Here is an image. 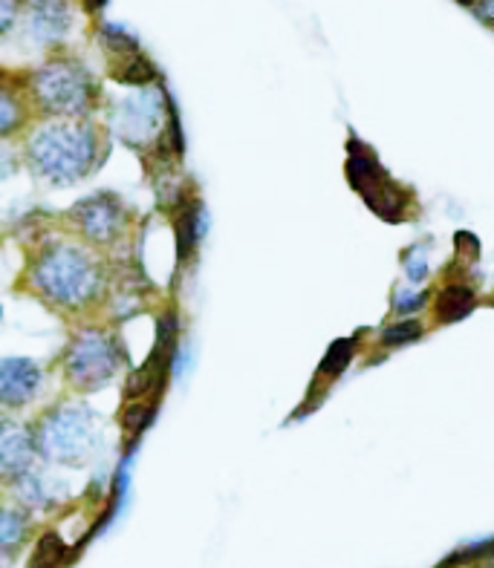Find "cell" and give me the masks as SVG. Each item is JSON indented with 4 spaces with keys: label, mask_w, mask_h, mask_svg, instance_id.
<instances>
[{
    "label": "cell",
    "mask_w": 494,
    "mask_h": 568,
    "mask_svg": "<svg viewBox=\"0 0 494 568\" xmlns=\"http://www.w3.org/2000/svg\"><path fill=\"white\" fill-rule=\"evenodd\" d=\"M26 292L65 317L90 315L111 292L102 252L79 237L44 240L24 271Z\"/></svg>",
    "instance_id": "cell-1"
},
{
    "label": "cell",
    "mask_w": 494,
    "mask_h": 568,
    "mask_svg": "<svg viewBox=\"0 0 494 568\" xmlns=\"http://www.w3.org/2000/svg\"><path fill=\"white\" fill-rule=\"evenodd\" d=\"M107 157V136L93 119H35L21 136V162L38 182L70 188Z\"/></svg>",
    "instance_id": "cell-2"
},
{
    "label": "cell",
    "mask_w": 494,
    "mask_h": 568,
    "mask_svg": "<svg viewBox=\"0 0 494 568\" xmlns=\"http://www.w3.org/2000/svg\"><path fill=\"white\" fill-rule=\"evenodd\" d=\"M26 93L38 119H90L102 104V84L84 61L53 56L26 76Z\"/></svg>",
    "instance_id": "cell-3"
},
{
    "label": "cell",
    "mask_w": 494,
    "mask_h": 568,
    "mask_svg": "<svg viewBox=\"0 0 494 568\" xmlns=\"http://www.w3.org/2000/svg\"><path fill=\"white\" fill-rule=\"evenodd\" d=\"M41 459L53 465H88L102 448V419L81 402L53 404L33 425Z\"/></svg>",
    "instance_id": "cell-4"
},
{
    "label": "cell",
    "mask_w": 494,
    "mask_h": 568,
    "mask_svg": "<svg viewBox=\"0 0 494 568\" xmlns=\"http://www.w3.org/2000/svg\"><path fill=\"white\" fill-rule=\"evenodd\" d=\"M125 367V349L107 326L84 324L72 332L61 356L67 387L76 393H96L116 381Z\"/></svg>",
    "instance_id": "cell-5"
},
{
    "label": "cell",
    "mask_w": 494,
    "mask_h": 568,
    "mask_svg": "<svg viewBox=\"0 0 494 568\" xmlns=\"http://www.w3.org/2000/svg\"><path fill=\"white\" fill-rule=\"evenodd\" d=\"M65 225L72 231V237L93 245L96 252H113L128 240L134 229V213L119 194L99 190L67 208Z\"/></svg>",
    "instance_id": "cell-6"
},
{
    "label": "cell",
    "mask_w": 494,
    "mask_h": 568,
    "mask_svg": "<svg viewBox=\"0 0 494 568\" xmlns=\"http://www.w3.org/2000/svg\"><path fill=\"white\" fill-rule=\"evenodd\" d=\"M171 102L160 84L125 95L111 107V130L134 150H148L160 142L171 119Z\"/></svg>",
    "instance_id": "cell-7"
},
{
    "label": "cell",
    "mask_w": 494,
    "mask_h": 568,
    "mask_svg": "<svg viewBox=\"0 0 494 568\" xmlns=\"http://www.w3.org/2000/svg\"><path fill=\"white\" fill-rule=\"evenodd\" d=\"M347 179L365 197L367 208L379 213L382 220L402 222L407 220V213L414 211V194L405 185H399L393 176L384 174V167L379 165L374 150L361 148L359 142L351 144Z\"/></svg>",
    "instance_id": "cell-8"
},
{
    "label": "cell",
    "mask_w": 494,
    "mask_h": 568,
    "mask_svg": "<svg viewBox=\"0 0 494 568\" xmlns=\"http://www.w3.org/2000/svg\"><path fill=\"white\" fill-rule=\"evenodd\" d=\"M44 384V370L30 358H7L0 367V404L3 410H24L26 404L35 402Z\"/></svg>",
    "instance_id": "cell-9"
},
{
    "label": "cell",
    "mask_w": 494,
    "mask_h": 568,
    "mask_svg": "<svg viewBox=\"0 0 494 568\" xmlns=\"http://www.w3.org/2000/svg\"><path fill=\"white\" fill-rule=\"evenodd\" d=\"M41 456L38 439L33 427L12 425V419H3V433H0V471L3 479H18L33 471L35 459Z\"/></svg>",
    "instance_id": "cell-10"
},
{
    "label": "cell",
    "mask_w": 494,
    "mask_h": 568,
    "mask_svg": "<svg viewBox=\"0 0 494 568\" xmlns=\"http://www.w3.org/2000/svg\"><path fill=\"white\" fill-rule=\"evenodd\" d=\"M26 26L38 44H61L72 26L70 0H26Z\"/></svg>",
    "instance_id": "cell-11"
},
{
    "label": "cell",
    "mask_w": 494,
    "mask_h": 568,
    "mask_svg": "<svg viewBox=\"0 0 494 568\" xmlns=\"http://www.w3.org/2000/svg\"><path fill=\"white\" fill-rule=\"evenodd\" d=\"M35 107L30 102V93H26V76L21 79V84H12V76H3V93H0V136L3 139H15V136H24V130L33 121Z\"/></svg>",
    "instance_id": "cell-12"
},
{
    "label": "cell",
    "mask_w": 494,
    "mask_h": 568,
    "mask_svg": "<svg viewBox=\"0 0 494 568\" xmlns=\"http://www.w3.org/2000/svg\"><path fill=\"white\" fill-rule=\"evenodd\" d=\"M430 306H434V321L439 326H448V324H457L462 317H469L478 306V292H474V286L462 283V280H448L434 300H430Z\"/></svg>",
    "instance_id": "cell-13"
},
{
    "label": "cell",
    "mask_w": 494,
    "mask_h": 568,
    "mask_svg": "<svg viewBox=\"0 0 494 568\" xmlns=\"http://www.w3.org/2000/svg\"><path fill=\"white\" fill-rule=\"evenodd\" d=\"M174 229H176V245H180V257L188 260L197 252L199 240L206 234V208L199 202V197H185L174 211Z\"/></svg>",
    "instance_id": "cell-14"
},
{
    "label": "cell",
    "mask_w": 494,
    "mask_h": 568,
    "mask_svg": "<svg viewBox=\"0 0 494 568\" xmlns=\"http://www.w3.org/2000/svg\"><path fill=\"white\" fill-rule=\"evenodd\" d=\"M111 76L119 81V84H125V88H136V90L160 84V70L153 67V61L145 56L142 49H139V53H134V56L113 61L111 63Z\"/></svg>",
    "instance_id": "cell-15"
},
{
    "label": "cell",
    "mask_w": 494,
    "mask_h": 568,
    "mask_svg": "<svg viewBox=\"0 0 494 568\" xmlns=\"http://www.w3.org/2000/svg\"><path fill=\"white\" fill-rule=\"evenodd\" d=\"M30 529H33V522H30V508L9 502V506L3 508V517H0V545H3V554H7V557H15L18 548L30 537Z\"/></svg>",
    "instance_id": "cell-16"
},
{
    "label": "cell",
    "mask_w": 494,
    "mask_h": 568,
    "mask_svg": "<svg viewBox=\"0 0 494 568\" xmlns=\"http://www.w3.org/2000/svg\"><path fill=\"white\" fill-rule=\"evenodd\" d=\"M7 488L12 490V497H15L18 506L30 508V511H41V508L49 506L47 485H44V479H41L35 471L18 476V479H9Z\"/></svg>",
    "instance_id": "cell-17"
},
{
    "label": "cell",
    "mask_w": 494,
    "mask_h": 568,
    "mask_svg": "<svg viewBox=\"0 0 494 568\" xmlns=\"http://www.w3.org/2000/svg\"><path fill=\"white\" fill-rule=\"evenodd\" d=\"M99 47L104 49V56L113 61H119V58H128L134 53H139V40L130 35L125 26H116V24H102L99 26Z\"/></svg>",
    "instance_id": "cell-18"
},
{
    "label": "cell",
    "mask_w": 494,
    "mask_h": 568,
    "mask_svg": "<svg viewBox=\"0 0 494 568\" xmlns=\"http://www.w3.org/2000/svg\"><path fill=\"white\" fill-rule=\"evenodd\" d=\"M425 335V324L420 317H399L393 321L391 326H384L379 332V347L382 349H399V347H407V344H414Z\"/></svg>",
    "instance_id": "cell-19"
},
{
    "label": "cell",
    "mask_w": 494,
    "mask_h": 568,
    "mask_svg": "<svg viewBox=\"0 0 494 568\" xmlns=\"http://www.w3.org/2000/svg\"><path fill=\"white\" fill-rule=\"evenodd\" d=\"M67 543L58 537L56 531H47V534H41V540L35 543V552L30 557V566L26 568H61L67 560Z\"/></svg>",
    "instance_id": "cell-20"
},
{
    "label": "cell",
    "mask_w": 494,
    "mask_h": 568,
    "mask_svg": "<svg viewBox=\"0 0 494 568\" xmlns=\"http://www.w3.org/2000/svg\"><path fill=\"white\" fill-rule=\"evenodd\" d=\"M356 347H359V340L356 338H344V340H338V344H333L328 356H324V363H321L319 379L321 375H324L328 381L338 379V375L351 367L353 356H356Z\"/></svg>",
    "instance_id": "cell-21"
},
{
    "label": "cell",
    "mask_w": 494,
    "mask_h": 568,
    "mask_svg": "<svg viewBox=\"0 0 494 568\" xmlns=\"http://www.w3.org/2000/svg\"><path fill=\"white\" fill-rule=\"evenodd\" d=\"M430 292L425 289H397L393 292V312L397 315H405V317H414L416 312H423L425 306L430 303Z\"/></svg>",
    "instance_id": "cell-22"
},
{
    "label": "cell",
    "mask_w": 494,
    "mask_h": 568,
    "mask_svg": "<svg viewBox=\"0 0 494 568\" xmlns=\"http://www.w3.org/2000/svg\"><path fill=\"white\" fill-rule=\"evenodd\" d=\"M402 266H405V275L411 283H423L428 277V248L425 245H414L402 254Z\"/></svg>",
    "instance_id": "cell-23"
},
{
    "label": "cell",
    "mask_w": 494,
    "mask_h": 568,
    "mask_svg": "<svg viewBox=\"0 0 494 568\" xmlns=\"http://www.w3.org/2000/svg\"><path fill=\"white\" fill-rule=\"evenodd\" d=\"M84 3V9H88L90 15H99L104 7H107V0H81Z\"/></svg>",
    "instance_id": "cell-24"
},
{
    "label": "cell",
    "mask_w": 494,
    "mask_h": 568,
    "mask_svg": "<svg viewBox=\"0 0 494 568\" xmlns=\"http://www.w3.org/2000/svg\"><path fill=\"white\" fill-rule=\"evenodd\" d=\"M469 568H494V563L489 560V563H478V566H469Z\"/></svg>",
    "instance_id": "cell-25"
},
{
    "label": "cell",
    "mask_w": 494,
    "mask_h": 568,
    "mask_svg": "<svg viewBox=\"0 0 494 568\" xmlns=\"http://www.w3.org/2000/svg\"><path fill=\"white\" fill-rule=\"evenodd\" d=\"M457 3H462V7H474L478 0H457Z\"/></svg>",
    "instance_id": "cell-26"
},
{
    "label": "cell",
    "mask_w": 494,
    "mask_h": 568,
    "mask_svg": "<svg viewBox=\"0 0 494 568\" xmlns=\"http://www.w3.org/2000/svg\"><path fill=\"white\" fill-rule=\"evenodd\" d=\"M492 563H494V560H492Z\"/></svg>",
    "instance_id": "cell-27"
}]
</instances>
